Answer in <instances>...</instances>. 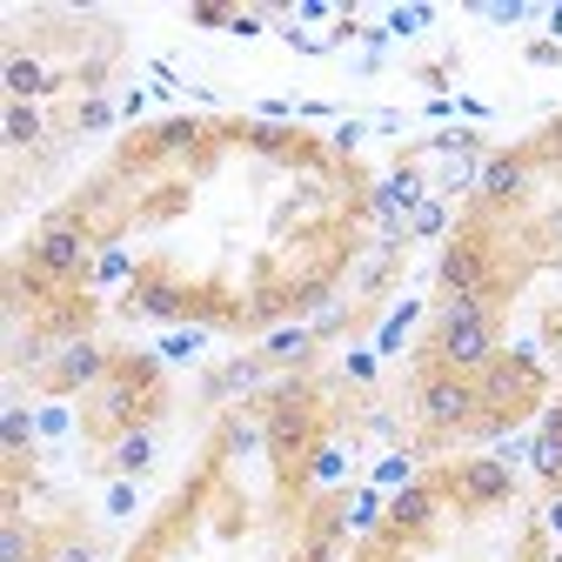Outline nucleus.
Instances as JSON below:
<instances>
[{
  "label": "nucleus",
  "mask_w": 562,
  "mask_h": 562,
  "mask_svg": "<svg viewBox=\"0 0 562 562\" xmlns=\"http://www.w3.org/2000/svg\"><path fill=\"white\" fill-rule=\"evenodd\" d=\"M8 449H27V415L8 408Z\"/></svg>",
  "instance_id": "24"
},
{
  "label": "nucleus",
  "mask_w": 562,
  "mask_h": 562,
  "mask_svg": "<svg viewBox=\"0 0 562 562\" xmlns=\"http://www.w3.org/2000/svg\"><path fill=\"white\" fill-rule=\"evenodd\" d=\"M47 562H94V549H88V542H67V549H54Z\"/></svg>",
  "instance_id": "28"
},
{
  "label": "nucleus",
  "mask_w": 562,
  "mask_h": 562,
  "mask_svg": "<svg viewBox=\"0 0 562 562\" xmlns=\"http://www.w3.org/2000/svg\"><path fill=\"white\" fill-rule=\"evenodd\" d=\"M341 462H348L341 449H315V456H308V482H335V475H341Z\"/></svg>",
  "instance_id": "19"
},
{
  "label": "nucleus",
  "mask_w": 562,
  "mask_h": 562,
  "mask_svg": "<svg viewBox=\"0 0 562 562\" xmlns=\"http://www.w3.org/2000/svg\"><path fill=\"white\" fill-rule=\"evenodd\" d=\"M255 442H261V436H255V429H248V422H235V429H228V456H248V449H255Z\"/></svg>",
  "instance_id": "23"
},
{
  "label": "nucleus",
  "mask_w": 562,
  "mask_h": 562,
  "mask_svg": "<svg viewBox=\"0 0 562 562\" xmlns=\"http://www.w3.org/2000/svg\"><path fill=\"white\" fill-rule=\"evenodd\" d=\"M522 188H529V168H522L516 155H503V161H488V175H482V194L496 201V207L522 201Z\"/></svg>",
  "instance_id": "10"
},
{
  "label": "nucleus",
  "mask_w": 562,
  "mask_h": 562,
  "mask_svg": "<svg viewBox=\"0 0 562 562\" xmlns=\"http://www.w3.org/2000/svg\"><path fill=\"white\" fill-rule=\"evenodd\" d=\"M0 562H27V529L8 516V536H0Z\"/></svg>",
  "instance_id": "21"
},
{
  "label": "nucleus",
  "mask_w": 562,
  "mask_h": 562,
  "mask_svg": "<svg viewBox=\"0 0 562 562\" xmlns=\"http://www.w3.org/2000/svg\"><path fill=\"white\" fill-rule=\"evenodd\" d=\"M549 529H555V536H562V496H555V503H549Z\"/></svg>",
  "instance_id": "30"
},
{
  "label": "nucleus",
  "mask_w": 562,
  "mask_h": 562,
  "mask_svg": "<svg viewBox=\"0 0 562 562\" xmlns=\"http://www.w3.org/2000/svg\"><path fill=\"white\" fill-rule=\"evenodd\" d=\"M8 94H14V101L47 94V67H41V60H14V67H8Z\"/></svg>",
  "instance_id": "13"
},
{
  "label": "nucleus",
  "mask_w": 562,
  "mask_h": 562,
  "mask_svg": "<svg viewBox=\"0 0 562 562\" xmlns=\"http://www.w3.org/2000/svg\"><path fill=\"white\" fill-rule=\"evenodd\" d=\"M8 140H14V148H34V140H41V114L34 108H8Z\"/></svg>",
  "instance_id": "16"
},
{
  "label": "nucleus",
  "mask_w": 562,
  "mask_h": 562,
  "mask_svg": "<svg viewBox=\"0 0 562 562\" xmlns=\"http://www.w3.org/2000/svg\"><path fill=\"white\" fill-rule=\"evenodd\" d=\"M134 308L175 322V315L188 308V289H181V281H168V274H140V281H134Z\"/></svg>",
  "instance_id": "8"
},
{
  "label": "nucleus",
  "mask_w": 562,
  "mask_h": 562,
  "mask_svg": "<svg viewBox=\"0 0 562 562\" xmlns=\"http://www.w3.org/2000/svg\"><path fill=\"white\" fill-rule=\"evenodd\" d=\"M101 375H108V348H101V341H67L47 382H54L60 395H75V389H94Z\"/></svg>",
  "instance_id": "6"
},
{
  "label": "nucleus",
  "mask_w": 562,
  "mask_h": 562,
  "mask_svg": "<svg viewBox=\"0 0 562 562\" xmlns=\"http://www.w3.org/2000/svg\"><path fill=\"white\" fill-rule=\"evenodd\" d=\"M194 21H201V27H235V14H228V8H194Z\"/></svg>",
  "instance_id": "27"
},
{
  "label": "nucleus",
  "mask_w": 562,
  "mask_h": 562,
  "mask_svg": "<svg viewBox=\"0 0 562 562\" xmlns=\"http://www.w3.org/2000/svg\"><path fill=\"white\" fill-rule=\"evenodd\" d=\"M509 488H516V469L496 462V456L456 462V496H462V503H509Z\"/></svg>",
  "instance_id": "5"
},
{
  "label": "nucleus",
  "mask_w": 562,
  "mask_h": 562,
  "mask_svg": "<svg viewBox=\"0 0 562 562\" xmlns=\"http://www.w3.org/2000/svg\"><path fill=\"white\" fill-rule=\"evenodd\" d=\"M114 469H121V475H148V469H155V442H148V429H127V436L114 442Z\"/></svg>",
  "instance_id": "11"
},
{
  "label": "nucleus",
  "mask_w": 562,
  "mask_h": 562,
  "mask_svg": "<svg viewBox=\"0 0 562 562\" xmlns=\"http://www.w3.org/2000/svg\"><path fill=\"white\" fill-rule=\"evenodd\" d=\"M308 348H315L308 328H281V335L261 341V362H308Z\"/></svg>",
  "instance_id": "12"
},
{
  "label": "nucleus",
  "mask_w": 562,
  "mask_h": 562,
  "mask_svg": "<svg viewBox=\"0 0 562 562\" xmlns=\"http://www.w3.org/2000/svg\"><path fill=\"white\" fill-rule=\"evenodd\" d=\"M101 408H108V422H121V429H127V422H134V382H114Z\"/></svg>",
  "instance_id": "17"
},
{
  "label": "nucleus",
  "mask_w": 562,
  "mask_h": 562,
  "mask_svg": "<svg viewBox=\"0 0 562 562\" xmlns=\"http://www.w3.org/2000/svg\"><path fill=\"white\" fill-rule=\"evenodd\" d=\"M429 522H436V488L415 482V488H402V496L389 503V529H395V536H422Z\"/></svg>",
  "instance_id": "9"
},
{
  "label": "nucleus",
  "mask_w": 562,
  "mask_h": 562,
  "mask_svg": "<svg viewBox=\"0 0 562 562\" xmlns=\"http://www.w3.org/2000/svg\"><path fill=\"white\" fill-rule=\"evenodd\" d=\"M536 475H549V482L562 475V436H542L536 442Z\"/></svg>",
  "instance_id": "18"
},
{
  "label": "nucleus",
  "mask_w": 562,
  "mask_h": 562,
  "mask_svg": "<svg viewBox=\"0 0 562 562\" xmlns=\"http://www.w3.org/2000/svg\"><path fill=\"white\" fill-rule=\"evenodd\" d=\"M27 261H34L41 274H54V281H75V274L88 268V228H81V222H54V228H41L34 248H27Z\"/></svg>",
  "instance_id": "3"
},
{
  "label": "nucleus",
  "mask_w": 562,
  "mask_h": 562,
  "mask_svg": "<svg viewBox=\"0 0 562 562\" xmlns=\"http://www.w3.org/2000/svg\"><path fill=\"white\" fill-rule=\"evenodd\" d=\"M148 148H155V155H188V148H201V127H194V121H168Z\"/></svg>",
  "instance_id": "15"
},
{
  "label": "nucleus",
  "mask_w": 562,
  "mask_h": 562,
  "mask_svg": "<svg viewBox=\"0 0 562 562\" xmlns=\"http://www.w3.org/2000/svg\"><path fill=\"white\" fill-rule=\"evenodd\" d=\"M382 201H389V207H415V201H422V188H415V175H395V181L382 188Z\"/></svg>",
  "instance_id": "20"
},
{
  "label": "nucleus",
  "mask_w": 562,
  "mask_h": 562,
  "mask_svg": "<svg viewBox=\"0 0 562 562\" xmlns=\"http://www.w3.org/2000/svg\"><path fill=\"white\" fill-rule=\"evenodd\" d=\"M436 362L449 375H475L496 362V322H488L482 295H456L449 315H442V335H436Z\"/></svg>",
  "instance_id": "1"
},
{
  "label": "nucleus",
  "mask_w": 562,
  "mask_h": 562,
  "mask_svg": "<svg viewBox=\"0 0 562 562\" xmlns=\"http://www.w3.org/2000/svg\"><path fill=\"white\" fill-rule=\"evenodd\" d=\"M308 429H315V415H308V402H295V395H281V402L268 408V449L281 456V469H295V462H302V449H308Z\"/></svg>",
  "instance_id": "4"
},
{
  "label": "nucleus",
  "mask_w": 562,
  "mask_h": 562,
  "mask_svg": "<svg viewBox=\"0 0 562 562\" xmlns=\"http://www.w3.org/2000/svg\"><path fill=\"white\" fill-rule=\"evenodd\" d=\"M549 341H555V348H562V315H555V322H549Z\"/></svg>",
  "instance_id": "31"
},
{
  "label": "nucleus",
  "mask_w": 562,
  "mask_h": 562,
  "mask_svg": "<svg viewBox=\"0 0 562 562\" xmlns=\"http://www.w3.org/2000/svg\"><path fill=\"white\" fill-rule=\"evenodd\" d=\"M555 34H562V8H555Z\"/></svg>",
  "instance_id": "32"
},
{
  "label": "nucleus",
  "mask_w": 562,
  "mask_h": 562,
  "mask_svg": "<svg viewBox=\"0 0 562 562\" xmlns=\"http://www.w3.org/2000/svg\"><path fill=\"white\" fill-rule=\"evenodd\" d=\"M415 235H442V207H436V201H429V207L415 215Z\"/></svg>",
  "instance_id": "26"
},
{
  "label": "nucleus",
  "mask_w": 562,
  "mask_h": 562,
  "mask_svg": "<svg viewBox=\"0 0 562 562\" xmlns=\"http://www.w3.org/2000/svg\"><path fill=\"white\" fill-rule=\"evenodd\" d=\"M341 529H375V503H356V509L341 516Z\"/></svg>",
  "instance_id": "25"
},
{
  "label": "nucleus",
  "mask_w": 562,
  "mask_h": 562,
  "mask_svg": "<svg viewBox=\"0 0 562 562\" xmlns=\"http://www.w3.org/2000/svg\"><path fill=\"white\" fill-rule=\"evenodd\" d=\"M248 382H261V362H228L215 389H248Z\"/></svg>",
  "instance_id": "22"
},
{
  "label": "nucleus",
  "mask_w": 562,
  "mask_h": 562,
  "mask_svg": "<svg viewBox=\"0 0 562 562\" xmlns=\"http://www.w3.org/2000/svg\"><path fill=\"white\" fill-rule=\"evenodd\" d=\"M542 436H562V408H549V415H542Z\"/></svg>",
  "instance_id": "29"
},
{
  "label": "nucleus",
  "mask_w": 562,
  "mask_h": 562,
  "mask_svg": "<svg viewBox=\"0 0 562 562\" xmlns=\"http://www.w3.org/2000/svg\"><path fill=\"white\" fill-rule=\"evenodd\" d=\"M442 289H449V295H482V289H488V255H482V241L442 248Z\"/></svg>",
  "instance_id": "7"
},
{
  "label": "nucleus",
  "mask_w": 562,
  "mask_h": 562,
  "mask_svg": "<svg viewBox=\"0 0 562 562\" xmlns=\"http://www.w3.org/2000/svg\"><path fill=\"white\" fill-rule=\"evenodd\" d=\"M488 369H496V362H488ZM529 375L536 369H496V375H488V389H475L482 402H516L522 389H529Z\"/></svg>",
  "instance_id": "14"
},
{
  "label": "nucleus",
  "mask_w": 562,
  "mask_h": 562,
  "mask_svg": "<svg viewBox=\"0 0 562 562\" xmlns=\"http://www.w3.org/2000/svg\"><path fill=\"white\" fill-rule=\"evenodd\" d=\"M475 408H482L475 382L469 375H449V369H436L429 382L415 389V415L429 422V429H462V422H475Z\"/></svg>",
  "instance_id": "2"
}]
</instances>
